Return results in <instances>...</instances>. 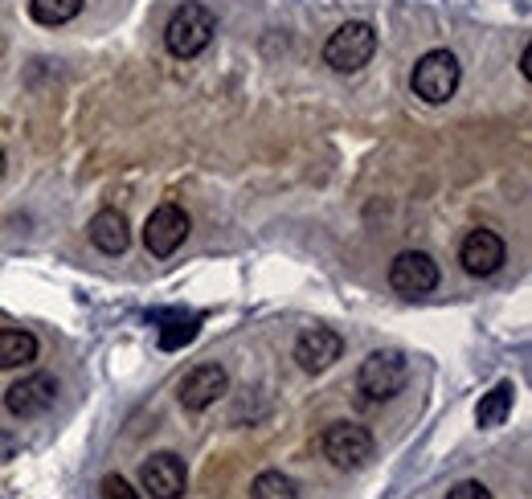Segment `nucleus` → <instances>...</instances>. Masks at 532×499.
Segmentation results:
<instances>
[{"mask_svg":"<svg viewBox=\"0 0 532 499\" xmlns=\"http://www.w3.org/2000/svg\"><path fill=\"white\" fill-rule=\"evenodd\" d=\"M340 356H344V340L332 328H307L295 340V360L303 373H328Z\"/></svg>","mask_w":532,"mask_h":499,"instance_id":"obj_11","label":"nucleus"},{"mask_svg":"<svg viewBox=\"0 0 532 499\" xmlns=\"http://www.w3.org/2000/svg\"><path fill=\"white\" fill-rule=\"evenodd\" d=\"M226 389H230L226 369H221V365H197V369L181 381V393H176V397H181V405H185L189 414H201V410H209V405H213L221 393H226Z\"/></svg>","mask_w":532,"mask_h":499,"instance_id":"obj_12","label":"nucleus"},{"mask_svg":"<svg viewBox=\"0 0 532 499\" xmlns=\"http://www.w3.org/2000/svg\"><path fill=\"white\" fill-rule=\"evenodd\" d=\"M37 360V336L21 332V328H5L0 332V369H25Z\"/></svg>","mask_w":532,"mask_h":499,"instance_id":"obj_16","label":"nucleus"},{"mask_svg":"<svg viewBox=\"0 0 532 499\" xmlns=\"http://www.w3.org/2000/svg\"><path fill=\"white\" fill-rule=\"evenodd\" d=\"M189 230H193V221H189V213L181 205H172V201L156 205L152 217L144 221V246H148V254L168 258V254H176V250L185 246Z\"/></svg>","mask_w":532,"mask_h":499,"instance_id":"obj_7","label":"nucleus"},{"mask_svg":"<svg viewBox=\"0 0 532 499\" xmlns=\"http://www.w3.org/2000/svg\"><path fill=\"white\" fill-rule=\"evenodd\" d=\"M520 74H524V82H532V50H528V45L520 50Z\"/></svg>","mask_w":532,"mask_h":499,"instance_id":"obj_21","label":"nucleus"},{"mask_svg":"<svg viewBox=\"0 0 532 499\" xmlns=\"http://www.w3.org/2000/svg\"><path fill=\"white\" fill-rule=\"evenodd\" d=\"M250 499H299V483L283 471H262L250 483Z\"/></svg>","mask_w":532,"mask_h":499,"instance_id":"obj_18","label":"nucleus"},{"mask_svg":"<svg viewBox=\"0 0 532 499\" xmlns=\"http://www.w3.org/2000/svg\"><path fill=\"white\" fill-rule=\"evenodd\" d=\"M320 446H324V459L332 467H340V471H357V467H365L373 459V434L365 426H357V422H332L324 430Z\"/></svg>","mask_w":532,"mask_h":499,"instance_id":"obj_5","label":"nucleus"},{"mask_svg":"<svg viewBox=\"0 0 532 499\" xmlns=\"http://www.w3.org/2000/svg\"><path fill=\"white\" fill-rule=\"evenodd\" d=\"M512 401H516V385H512V381L492 385V389H487V393L479 397V405H475V422H479L483 430L504 426L508 414H512Z\"/></svg>","mask_w":532,"mask_h":499,"instance_id":"obj_14","label":"nucleus"},{"mask_svg":"<svg viewBox=\"0 0 532 499\" xmlns=\"http://www.w3.org/2000/svg\"><path fill=\"white\" fill-rule=\"evenodd\" d=\"M86 234H91V242H95V250H103V254H123L127 246H131V225H127V217L119 213V209H99L95 217H91V225H86Z\"/></svg>","mask_w":532,"mask_h":499,"instance_id":"obj_13","label":"nucleus"},{"mask_svg":"<svg viewBox=\"0 0 532 499\" xmlns=\"http://www.w3.org/2000/svg\"><path fill=\"white\" fill-rule=\"evenodd\" d=\"M447 499H492V491H487L479 479H467V483H455L447 491Z\"/></svg>","mask_w":532,"mask_h":499,"instance_id":"obj_20","label":"nucleus"},{"mask_svg":"<svg viewBox=\"0 0 532 499\" xmlns=\"http://www.w3.org/2000/svg\"><path fill=\"white\" fill-rule=\"evenodd\" d=\"M217 33V17L201 5V0H185L164 25V45L172 58H197Z\"/></svg>","mask_w":532,"mask_h":499,"instance_id":"obj_1","label":"nucleus"},{"mask_svg":"<svg viewBox=\"0 0 532 499\" xmlns=\"http://www.w3.org/2000/svg\"><path fill=\"white\" fill-rule=\"evenodd\" d=\"M406 385H410V360L397 348H377L361 360L357 389L365 393V401H393L397 393H406Z\"/></svg>","mask_w":532,"mask_h":499,"instance_id":"obj_2","label":"nucleus"},{"mask_svg":"<svg viewBox=\"0 0 532 499\" xmlns=\"http://www.w3.org/2000/svg\"><path fill=\"white\" fill-rule=\"evenodd\" d=\"M373 54H377V29L369 21H344L324 45V66H332L336 74H357L373 62Z\"/></svg>","mask_w":532,"mask_h":499,"instance_id":"obj_4","label":"nucleus"},{"mask_svg":"<svg viewBox=\"0 0 532 499\" xmlns=\"http://www.w3.org/2000/svg\"><path fill=\"white\" fill-rule=\"evenodd\" d=\"M54 401H58V381L50 373H29V377L13 381L5 393V405L13 418H41Z\"/></svg>","mask_w":532,"mask_h":499,"instance_id":"obj_9","label":"nucleus"},{"mask_svg":"<svg viewBox=\"0 0 532 499\" xmlns=\"http://www.w3.org/2000/svg\"><path fill=\"white\" fill-rule=\"evenodd\" d=\"M0 176H5V152H0Z\"/></svg>","mask_w":532,"mask_h":499,"instance_id":"obj_22","label":"nucleus"},{"mask_svg":"<svg viewBox=\"0 0 532 499\" xmlns=\"http://www.w3.org/2000/svg\"><path fill=\"white\" fill-rule=\"evenodd\" d=\"M463 82V66L451 50H430L418 58L414 74H410V86H414V95L430 107H442L447 99H455V90Z\"/></svg>","mask_w":532,"mask_h":499,"instance_id":"obj_3","label":"nucleus"},{"mask_svg":"<svg viewBox=\"0 0 532 499\" xmlns=\"http://www.w3.org/2000/svg\"><path fill=\"white\" fill-rule=\"evenodd\" d=\"M140 483L152 499H181L185 487H189V471H185V459L172 455V450H160V455L144 459L140 463Z\"/></svg>","mask_w":532,"mask_h":499,"instance_id":"obj_8","label":"nucleus"},{"mask_svg":"<svg viewBox=\"0 0 532 499\" xmlns=\"http://www.w3.org/2000/svg\"><path fill=\"white\" fill-rule=\"evenodd\" d=\"M504 258H508V246L492 230H471L463 238V246H459V262H463L467 275H475V279L496 275V270L504 266Z\"/></svg>","mask_w":532,"mask_h":499,"instance_id":"obj_10","label":"nucleus"},{"mask_svg":"<svg viewBox=\"0 0 532 499\" xmlns=\"http://www.w3.org/2000/svg\"><path fill=\"white\" fill-rule=\"evenodd\" d=\"M86 0H29V17L46 29H58V25H70L78 13H82Z\"/></svg>","mask_w":532,"mask_h":499,"instance_id":"obj_17","label":"nucleus"},{"mask_svg":"<svg viewBox=\"0 0 532 499\" xmlns=\"http://www.w3.org/2000/svg\"><path fill=\"white\" fill-rule=\"evenodd\" d=\"M442 279L438 262L426 254V250H402L393 262H389V287L406 299H418V295H430Z\"/></svg>","mask_w":532,"mask_h":499,"instance_id":"obj_6","label":"nucleus"},{"mask_svg":"<svg viewBox=\"0 0 532 499\" xmlns=\"http://www.w3.org/2000/svg\"><path fill=\"white\" fill-rule=\"evenodd\" d=\"M156 324H160V348L164 352H176L197 340V328L201 320L197 315H185V311H156Z\"/></svg>","mask_w":532,"mask_h":499,"instance_id":"obj_15","label":"nucleus"},{"mask_svg":"<svg viewBox=\"0 0 532 499\" xmlns=\"http://www.w3.org/2000/svg\"><path fill=\"white\" fill-rule=\"evenodd\" d=\"M103 499H140V491L131 487L123 475H107L103 479Z\"/></svg>","mask_w":532,"mask_h":499,"instance_id":"obj_19","label":"nucleus"}]
</instances>
